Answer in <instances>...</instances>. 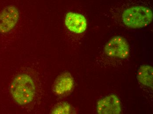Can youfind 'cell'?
Wrapping results in <instances>:
<instances>
[{"label":"cell","mask_w":153,"mask_h":114,"mask_svg":"<svg viewBox=\"0 0 153 114\" xmlns=\"http://www.w3.org/2000/svg\"><path fill=\"white\" fill-rule=\"evenodd\" d=\"M10 92L12 97L19 104H28L32 101L35 95L34 82L28 75L20 74L12 82Z\"/></svg>","instance_id":"cell-1"},{"label":"cell","mask_w":153,"mask_h":114,"mask_svg":"<svg viewBox=\"0 0 153 114\" xmlns=\"http://www.w3.org/2000/svg\"><path fill=\"white\" fill-rule=\"evenodd\" d=\"M123 23L132 29L144 27L152 21L153 13L150 8L144 6H134L126 9L122 15Z\"/></svg>","instance_id":"cell-2"},{"label":"cell","mask_w":153,"mask_h":114,"mask_svg":"<svg viewBox=\"0 0 153 114\" xmlns=\"http://www.w3.org/2000/svg\"><path fill=\"white\" fill-rule=\"evenodd\" d=\"M105 53L110 57L126 58L129 54V47L127 41L120 36L114 37L104 47Z\"/></svg>","instance_id":"cell-3"},{"label":"cell","mask_w":153,"mask_h":114,"mask_svg":"<svg viewBox=\"0 0 153 114\" xmlns=\"http://www.w3.org/2000/svg\"><path fill=\"white\" fill-rule=\"evenodd\" d=\"M19 17L18 9L13 5L4 8L0 13V33H8L15 27Z\"/></svg>","instance_id":"cell-4"},{"label":"cell","mask_w":153,"mask_h":114,"mask_svg":"<svg viewBox=\"0 0 153 114\" xmlns=\"http://www.w3.org/2000/svg\"><path fill=\"white\" fill-rule=\"evenodd\" d=\"M98 113L118 114L122 111L121 103L118 97L111 94L99 101L97 105Z\"/></svg>","instance_id":"cell-5"},{"label":"cell","mask_w":153,"mask_h":114,"mask_svg":"<svg viewBox=\"0 0 153 114\" xmlns=\"http://www.w3.org/2000/svg\"><path fill=\"white\" fill-rule=\"evenodd\" d=\"M65 24L70 31L77 34L84 33L87 27L85 17L81 14L73 12H69L66 15Z\"/></svg>","instance_id":"cell-6"},{"label":"cell","mask_w":153,"mask_h":114,"mask_svg":"<svg viewBox=\"0 0 153 114\" xmlns=\"http://www.w3.org/2000/svg\"><path fill=\"white\" fill-rule=\"evenodd\" d=\"M74 83V79L71 75L69 73H63L56 79L54 85V91L59 95L66 93L72 90Z\"/></svg>","instance_id":"cell-7"},{"label":"cell","mask_w":153,"mask_h":114,"mask_svg":"<svg viewBox=\"0 0 153 114\" xmlns=\"http://www.w3.org/2000/svg\"><path fill=\"white\" fill-rule=\"evenodd\" d=\"M153 69L152 67L143 65L139 68L137 78L143 85L153 88Z\"/></svg>","instance_id":"cell-8"},{"label":"cell","mask_w":153,"mask_h":114,"mask_svg":"<svg viewBox=\"0 0 153 114\" xmlns=\"http://www.w3.org/2000/svg\"><path fill=\"white\" fill-rule=\"evenodd\" d=\"M70 107L69 104L64 103L62 105L59 106L56 108L53 113L55 114H67L70 111Z\"/></svg>","instance_id":"cell-9"}]
</instances>
